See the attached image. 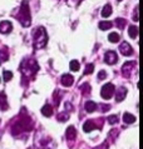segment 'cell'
Here are the masks:
<instances>
[{"instance_id":"1","label":"cell","mask_w":143,"mask_h":149,"mask_svg":"<svg viewBox=\"0 0 143 149\" xmlns=\"http://www.w3.org/2000/svg\"><path fill=\"white\" fill-rule=\"evenodd\" d=\"M33 40H34V48L35 49H41L47 45L48 41V35L47 31H45L44 28H38L34 31V36H33Z\"/></svg>"},{"instance_id":"2","label":"cell","mask_w":143,"mask_h":149,"mask_svg":"<svg viewBox=\"0 0 143 149\" xmlns=\"http://www.w3.org/2000/svg\"><path fill=\"white\" fill-rule=\"evenodd\" d=\"M20 15H18V19L19 22L22 23L23 26H29L30 25V10H29V6H28V1L24 0L22 3V8H20Z\"/></svg>"},{"instance_id":"3","label":"cell","mask_w":143,"mask_h":149,"mask_svg":"<svg viewBox=\"0 0 143 149\" xmlns=\"http://www.w3.org/2000/svg\"><path fill=\"white\" fill-rule=\"evenodd\" d=\"M114 85L112 84V83H107L106 85H103L102 88V92H100V95H102L103 99H111L113 97V93H114Z\"/></svg>"},{"instance_id":"4","label":"cell","mask_w":143,"mask_h":149,"mask_svg":"<svg viewBox=\"0 0 143 149\" xmlns=\"http://www.w3.org/2000/svg\"><path fill=\"white\" fill-rule=\"evenodd\" d=\"M119 50L122 53V55H124V56H129L133 54V49L127 41H123V43L119 45Z\"/></svg>"},{"instance_id":"5","label":"cell","mask_w":143,"mask_h":149,"mask_svg":"<svg viewBox=\"0 0 143 149\" xmlns=\"http://www.w3.org/2000/svg\"><path fill=\"white\" fill-rule=\"evenodd\" d=\"M104 60H106V63L109 64V65H113L117 63V60H118V56H117L116 52H112L109 50L106 53V55H104Z\"/></svg>"},{"instance_id":"6","label":"cell","mask_w":143,"mask_h":149,"mask_svg":"<svg viewBox=\"0 0 143 149\" xmlns=\"http://www.w3.org/2000/svg\"><path fill=\"white\" fill-rule=\"evenodd\" d=\"M11 30H13V24L9 20H3V22L0 23V33L8 34V33H10Z\"/></svg>"},{"instance_id":"7","label":"cell","mask_w":143,"mask_h":149,"mask_svg":"<svg viewBox=\"0 0 143 149\" xmlns=\"http://www.w3.org/2000/svg\"><path fill=\"white\" fill-rule=\"evenodd\" d=\"M133 65H134L133 61H127V63H124L123 67H122V74L128 78L129 75H131L132 70H133Z\"/></svg>"},{"instance_id":"8","label":"cell","mask_w":143,"mask_h":149,"mask_svg":"<svg viewBox=\"0 0 143 149\" xmlns=\"http://www.w3.org/2000/svg\"><path fill=\"white\" fill-rule=\"evenodd\" d=\"M95 128H98V125L95 124V120H87L83 125V130L86 133H89L90 130H94Z\"/></svg>"},{"instance_id":"9","label":"cell","mask_w":143,"mask_h":149,"mask_svg":"<svg viewBox=\"0 0 143 149\" xmlns=\"http://www.w3.org/2000/svg\"><path fill=\"white\" fill-rule=\"evenodd\" d=\"M62 84L64 85V86H70V85H73V81H74V78L70 75V74H64V75L62 77Z\"/></svg>"},{"instance_id":"10","label":"cell","mask_w":143,"mask_h":149,"mask_svg":"<svg viewBox=\"0 0 143 149\" xmlns=\"http://www.w3.org/2000/svg\"><path fill=\"white\" fill-rule=\"evenodd\" d=\"M125 95H127V89H125L124 86H121V88L116 92V99H117V102H122L125 98Z\"/></svg>"},{"instance_id":"11","label":"cell","mask_w":143,"mask_h":149,"mask_svg":"<svg viewBox=\"0 0 143 149\" xmlns=\"http://www.w3.org/2000/svg\"><path fill=\"white\" fill-rule=\"evenodd\" d=\"M84 109H86L88 113H93V111L97 110V104L94 102H92V100H88L86 103V105H84Z\"/></svg>"},{"instance_id":"12","label":"cell","mask_w":143,"mask_h":149,"mask_svg":"<svg viewBox=\"0 0 143 149\" xmlns=\"http://www.w3.org/2000/svg\"><path fill=\"white\" fill-rule=\"evenodd\" d=\"M41 114L44 115V117H52L53 115V107L52 105H44L43 108H41Z\"/></svg>"},{"instance_id":"13","label":"cell","mask_w":143,"mask_h":149,"mask_svg":"<svg viewBox=\"0 0 143 149\" xmlns=\"http://www.w3.org/2000/svg\"><path fill=\"white\" fill-rule=\"evenodd\" d=\"M0 109L6 110L8 109V102H6V95L5 93H0Z\"/></svg>"},{"instance_id":"14","label":"cell","mask_w":143,"mask_h":149,"mask_svg":"<svg viewBox=\"0 0 143 149\" xmlns=\"http://www.w3.org/2000/svg\"><path fill=\"white\" fill-rule=\"evenodd\" d=\"M75 135H77L75 128L74 127H69L68 129H67V138H68L69 140H73L75 138Z\"/></svg>"},{"instance_id":"15","label":"cell","mask_w":143,"mask_h":149,"mask_svg":"<svg viewBox=\"0 0 143 149\" xmlns=\"http://www.w3.org/2000/svg\"><path fill=\"white\" fill-rule=\"evenodd\" d=\"M123 122L127 123V124H132V123L136 122V117H133V115L129 114V113H124L123 114Z\"/></svg>"},{"instance_id":"16","label":"cell","mask_w":143,"mask_h":149,"mask_svg":"<svg viewBox=\"0 0 143 149\" xmlns=\"http://www.w3.org/2000/svg\"><path fill=\"white\" fill-rule=\"evenodd\" d=\"M111 14H112V6L109 5V4H107V5L103 8V10H102V16L103 18H108Z\"/></svg>"},{"instance_id":"17","label":"cell","mask_w":143,"mask_h":149,"mask_svg":"<svg viewBox=\"0 0 143 149\" xmlns=\"http://www.w3.org/2000/svg\"><path fill=\"white\" fill-rule=\"evenodd\" d=\"M128 34H129V36H131V38H133V39L137 38V35H138V28L131 25V26H129V29H128Z\"/></svg>"},{"instance_id":"18","label":"cell","mask_w":143,"mask_h":149,"mask_svg":"<svg viewBox=\"0 0 143 149\" xmlns=\"http://www.w3.org/2000/svg\"><path fill=\"white\" fill-rule=\"evenodd\" d=\"M112 25H113V24L111 22H100L98 26H99L100 30H108V29L112 28Z\"/></svg>"},{"instance_id":"19","label":"cell","mask_w":143,"mask_h":149,"mask_svg":"<svg viewBox=\"0 0 143 149\" xmlns=\"http://www.w3.org/2000/svg\"><path fill=\"white\" fill-rule=\"evenodd\" d=\"M108 39L111 43H118L119 41V35L118 33H111V34L108 35Z\"/></svg>"},{"instance_id":"20","label":"cell","mask_w":143,"mask_h":149,"mask_svg":"<svg viewBox=\"0 0 143 149\" xmlns=\"http://www.w3.org/2000/svg\"><path fill=\"white\" fill-rule=\"evenodd\" d=\"M69 67H70V69L73 70V72H78L79 68H81V65H79V63L77 60H72L70 64H69Z\"/></svg>"},{"instance_id":"21","label":"cell","mask_w":143,"mask_h":149,"mask_svg":"<svg viewBox=\"0 0 143 149\" xmlns=\"http://www.w3.org/2000/svg\"><path fill=\"white\" fill-rule=\"evenodd\" d=\"M3 75H4V80H5V81H9L11 78H13V73L9 72V70H4V72H3Z\"/></svg>"},{"instance_id":"22","label":"cell","mask_w":143,"mask_h":149,"mask_svg":"<svg viewBox=\"0 0 143 149\" xmlns=\"http://www.w3.org/2000/svg\"><path fill=\"white\" fill-rule=\"evenodd\" d=\"M116 25L118 26L119 29H123V28L125 26V20H124V19H121V18L116 19Z\"/></svg>"},{"instance_id":"23","label":"cell","mask_w":143,"mask_h":149,"mask_svg":"<svg viewBox=\"0 0 143 149\" xmlns=\"http://www.w3.org/2000/svg\"><path fill=\"white\" fill-rule=\"evenodd\" d=\"M94 70V64H88L86 67V72H84V75H88V74H92Z\"/></svg>"},{"instance_id":"24","label":"cell","mask_w":143,"mask_h":149,"mask_svg":"<svg viewBox=\"0 0 143 149\" xmlns=\"http://www.w3.org/2000/svg\"><path fill=\"white\" fill-rule=\"evenodd\" d=\"M0 58H1L3 61H6L8 58H9V55H8V52L4 49V50H0Z\"/></svg>"},{"instance_id":"25","label":"cell","mask_w":143,"mask_h":149,"mask_svg":"<svg viewBox=\"0 0 143 149\" xmlns=\"http://www.w3.org/2000/svg\"><path fill=\"white\" fill-rule=\"evenodd\" d=\"M108 122H109V124H116V123H118V117H117V115H111V117L108 118Z\"/></svg>"},{"instance_id":"26","label":"cell","mask_w":143,"mask_h":149,"mask_svg":"<svg viewBox=\"0 0 143 149\" xmlns=\"http://www.w3.org/2000/svg\"><path fill=\"white\" fill-rule=\"evenodd\" d=\"M81 89H84V94H89L90 93V86H89V84H87V83L81 86Z\"/></svg>"},{"instance_id":"27","label":"cell","mask_w":143,"mask_h":149,"mask_svg":"<svg viewBox=\"0 0 143 149\" xmlns=\"http://www.w3.org/2000/svg\"><path fill=\"white\" fill-rule=\"evenodd\" d=\"M68 118H69V114H60L59 117H58V119H59L60 122H65Z\"/></svg>"},{"instance_id":"28","label":"cell","mask_w":143,"mask_h":149,"mask_svg":"<svg viewBox=\"0 0 143 149\" xmlns=\"http://www.w3.org/2000/svg\"><path fill=\"white\" fill-rule=\"evenodd\" d=\"M106 77H107V73L104 72V70H100L99 74H98V79H104Z\"/></svg>"},{"instance_id":"29","label":"cell","mask_w":143,"mask_h":149,"mask_svg":"<svg viewBox=\"0 0 143 149\" xmlns=\"http://www.w3.org/2000/svg\"><path fill=\"white\" fill-rule=\"evenodd\" d=\"M134 22H138V6H136V10H134Z\"/></svg>"},{"instance_id":"30","label":"cell","mask_w":143,"mask_h":149,"mask_svg":"<svg viewBox=\"0 0 143 149\" xmlns=\"http://www.w3.org/2000/svg\"><path fill=\"white\" fill-rule=\"evenodd\" d=\"M118 1H122V0H118Z\"/></svg>"},{"instance_id":"31","label":"cell","mask_w":143,"mask_h":149,"mask_svg":"<svg viewBox=\"0 0 143 149\" xmlns=\"http://www.w3.org/2000/svg\"><path fill=\"white\" fill-rule=\"evenodd\" d=\"M0 64H1V61H0Z\"/></svg>"}]
</instances>
